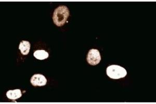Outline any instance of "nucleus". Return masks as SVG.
Segmentation results:
<instances>
[{"label":"nucleus","instance_id":"nucleus-1","mask_svg":"<svg viewBox=\"0 0 156 104\" xmlns=\"http://www.w3.org/2000/svg\"><path fill=\"white\" fill-rule=\"evenodd\" d=\"M69 16V11L66 6H59L56 9L53 16V20L57 26H62L66 23Z\"/></svg>","mask_w":156,"mask_h":104},{"label":"nucleus","instance_id":"nucleus-2","mask_svg":"<svg viewBox=\"0 0 156 104\" xmlns=\"http://www.w3.org/2000/svg\"><path fill=\"white\" fill-rule=\"evenodd\" d=\"M106 73L109 78L113 79L124 78L127 74V71L123 67L115 65L109 66L107 67Z\"/></svg>","mask_w":156,"mask_h":104},{"label":"nucleus","instance_id":"nucleus-3","mask_svg":"<svg viewBox=\"0 0 156 104\" xmlns=\"http://www.w3.org/2000/svg\"><path fill=\"white\" fill-rule=\"evenodd\" d=\"M101 60V56L99 51L96 49H91L87 54V61L90 65L95 66L99 64Z\"/></svg>","mask_w":156,"mask_h":104},{"label":"nucleus","instance_id":"nucleus-4","mask_svg":"<svg viewBox=\"0 0 156 104\" xmlns=\"http://www.w3.org/2000/svg\"><path fill=\"white\" fill-rule=\"evenodd\" d=\"M30 82L34 86L42 87L46 85L47 80L42 74H36L32 76Z\"/></svg>","mask_w":156,"mask_h":104},{"label":"nucleus","instance_id":"nucleus-5","mask_svg":"<svg viewBox=\"0 0 156 104\" xmlns=\"http://www.w3.org/2000/svg\"><path fill=\"white\" fill-rule=\"evenodd\" d=\"M22 95L21 91L20 89H16L14 90H10L6 93L7 98L12 99L15 100L19 99Z\"/></svg>","mask_w":156,"mask_h":104},{"label":"nucleus","instance_id":"nucleus-6","mask_svg":"<svg viewBox=\"0 0 156 104\" xmlns=\"http://www.w3.org/2000/svg\"><path fill=\"white\" fill-rule=\"evenodd\" d=\"M19 49L20 50L21 53L23 55H27L30 51V44L28 41H23L20 44Z\"/></svg>","mask_w":156,"mask_h":104},{"label":"nucleus","instance_id":"nucleus-7","mask_svg":"<svg viewBox=\"0 0 156 104\" xmlns=\"http://www.w3.org/2000/svg\"><path fill=\"white\" fill-rule=\"evenodd\" d=\"M34 56L39 60H43L48 58V54L44 50H37L34 53Z\"/></svg>","mask_w":156,"mask_h":104}]
</instances>
